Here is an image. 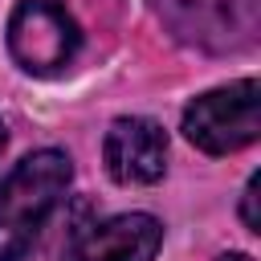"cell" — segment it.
<instances>
[{"instance_id": "cell-9", "label": "cell", "mask_w": 261, "mask_h": 261, "mask_svg": "<svg viewBox=\"0 0 261 261\" xmlns=\"http://www.w3.org/2000/svg\"><path fill=\"white\" fill-rule=\"evenodd\" d=\"M0 151H4V122H0Z\"/></svg>"}, {"instance_id": "cell-6", "label": "cell", "mask_w": 261, "mask_h": 261, "mask_svg": "<svg viewBox=\"0 0 261 261\" xmlns=\"http://www.w3.org/2000/svg\"><path fill=\"white\" fill-rule=\"evenodd\" d=\"M163 228L147 212H122L94 224L65 261H151L159 253Z\"/></svg>"}, {"instance_id": "cell-3", "label": "cell", "mask_w": 261, "mask_h": 261, "mask_svg": "<svg viewBox=\"0 0 261 261\" xmlns=\"http://www.w3.org/2000/svg\"><path fill=\"white\" fill-rule=\"evenodd\" d=\"M184 135L208 155H232L261 135V86L253 77L192 98L184 110Z\"/></svg>"}, {"instance_id": "cell-4", "label": "cell", "mask_w": 261, "mask_h": 261, "mask_svg": "<svg viewBox=\"0 0 261 261\" xmlns=\"http://www.w3.org/2000/svg\"><path fill=\"white\" fill-rule=\"evenodd\" d=\"M82 45L77 20L53 0H20L8 20V49L29 73H57Z\"/></svg>"}, {"instance_id": "cell-5", "label": "cell", "mask_w": 261, "mask_h": 261, "mask_svg": "<svg viewBox=\"0 0 261 261\" xmlns=\"http://www.w3.org/2000/svg\"><path fill=\"white\" fill-rule=\"evenodd\" d=\"M106 171L118 184H155L167 167V139L163 126L151 118H118L102 143Z\"/></svg>"}, {"instance_id": "cell-1", "label": "cell", "mask_w": 261, "mask_h": 261, "mask_svg": "<svg viewBox=\"0 0 261 261\" xmlns=\"http://www.w3.org/2000/svg\"><path fill=\"white\" fill-rule=\"evenodd\" d=\"M69 179L73 163L57 147L33 151L8 171V179L0 184V261H20L33 249Z\"/></svg>"}, {"instance_id": "cell-2", "label": "cell", "mask_w": 261, "mask_h": 261, "mask_svg": "<svg viewBox=\"0 0 261 261\" xmlns=\"http://www.w3.org/2000/svg\"><path fill=\"white\" fill-rule=\"evenodd\" d=\"M159 24L200 53H245L261 33V0H151Z\"/></svg>"}, {"instance_id": "cell-8", "label": "cell", "mask_w": 261, "mask_h": 261, "mask_svg": "<svg viewBox=\"0 0 261 261\" xmlns=\"http://www.w3.org/2000/svg\"><path fill=\"white\" fill-rule=\"evenodd\" d=\"M220 261H249L245 253H228V257H220Z\"/></svg>"}, {"instance_id": "cell-7", "label": "cell", "mask_w": 261, "mask_h": 261, "mask_svg": "<svg viewBox=\"0 0 261 261\" xmlns=\"http://www.w3.org/2000/svg\"><path fill=\"white\" fill-rule=\"evenodd\" d=\"M257 200H261V175H253V179H249V188H245V204H241V216H245V228H249V232H257V228H261Z\"/></svg>"}]
</instances>
